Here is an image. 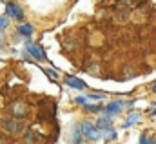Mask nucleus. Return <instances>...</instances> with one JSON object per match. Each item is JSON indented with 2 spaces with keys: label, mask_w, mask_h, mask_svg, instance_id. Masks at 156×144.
<instances>
[{
  "label": "nucleus",
  "mask_w": 156,
  "mask_h": 144,
  "mask_svg": "<svg viewBox=\"0 0 156 144\" xmlns=\"http://www.w3.org/2000/svg\"><path fill=\"white\" fill-rule=\"evenodd\" d=\"M11 113H13V119L24 120L27 117V104L26 102H15L13 108H11Z\"/></svg>",
  "instance_id": "obj_6"
},
{
  "label": "nucleus",
  "mask_w": 156,
  "mask_h": 144,
  "mask_svg": "<svg viewBox=\"0 0 156 144\" xmlns=\"http://www.w3.org/2000/svg\"><path fill=\"white\" fill-rule=\"evenodd\" d=\"M104 97H105V93H89V95H87V100H89V99H94V100H102Z\"/></svg>",
  "instance_id": "obj_17"
},
{
  "label": "nucleus",
  "mask_w": 156,
  "mask_h": 144,
  "mask_svg": "<svg viewBox=\"0 0 156 144\" xmlns=\"http://www.w3.org/2000/svg\"><path fill=\"white\" fill-rule=\"evenodd\" d=\"M140 144H153V139H149L147 135H142L140 137Z\"/></svg>",
  "instance_id": "obj_18"
},
{
  "label": "nucleus",
  "mask_w": 156,
  "mask_h": 144,
  "mask_svg": "<svg viewBox=\"0 0 156 144\" xmlns=\"http://www.w3.org/2000/svg\"><path fill=\"white\" fill-rule=\"evenodd\" d=\"M5 13H7V17H11L15 20H24V11L16 2H7L5 4Z\"/></svg>",
  "instance_id": "obj_4"
},
{
  "label": "nucleus",
  "mask_w": 156,
  "mask_h": 144,
  "mask_svg": "<svg viewBox=\"0 0 156 144\" xmlns=\"http://www.w3.org/2000/svg\"><path fill=\"white\" fill-rule=\"evenodd\" d=\"M100 131H104V130H109V128H113V119H109V117H100L98 120H96V124H94Z\"/></svg>",
  "instance_id": "obj_9"
},
{
  "label": "nucleus",
  "mask_w": 156,
  "mask_h": 144,
  "mask_svg": "<svg viewBox=\"0 0 156 144\" xmlns=\"http://www.w3.org/2000/svg\"><path fill=\"white\" fill-rule=\"evenodd\" d=\"M0 47H2V46H0Z\"/></svg>",
  "instance_id": "obj_23"
},
{
  "label": "nucleus",
  "mask_w": 156,
  "mask_h": 144,
  "mask_svg": "<svg viewBox=\"0 0 156 144\" xmlns=\"http://www.w3.org/2000/svg\"><path fill=\"white\" fill-rule=\"evenodd\" d=\"M78 126H80V130H82L83 139H87V141H98V139L102 137V131H100L94 124H91V122H80Z\"/></svg>",
  "instance_id": "obj_2"
},
{
  "label": "nucleus",
  "mask_w": 156,
  "mask_h": 144,
  "mask_svg": "<svg viewBox=\"0 0 156 144\" xmlns=\"http://www.w3.org/2000/svg\"><path fill=\"white\" fill-rule=\"evenodd\" d=\"M24 141H26V144H38L40 135L35 130H26V131H24Z\"/></svg>",
  "instance_id": "obj_8"
},
{
  "label": "nucleus",
  "mask_w": 156,
  "mask_h": 144,
  "mask_svg": "<svg viewBox=\"0 0 156 144\" xmlns=\"http://www.w3.org/2000/svg\"><path fill=\"white\" fill-rule=\"evenodd\" d=\"M44 73H45V75L51 78V80H58V73L55 71V70H51V68H45V70H44Z\"/></svg>",
  "instance_id": "obj_15"
},
{
  "label": "nucleus",
  "mask_w": 156,
  "mask_h": 144,
  "mask_svg": "<svg viewBox=\"0 0 156 144\" xmlns=\"http://www.w3.org/2000/svg\"><path fill=\"white\" fill-rule=\"evenodd\" d=\"M102 137H104L105 141H115L118 137V133H116L115 128H109V130H104V131H102Z\"/></svg>",
  "instance_id": "obj_11"
},
{
  "label": "nucleus",
  "mask_w": 156,
  "mask_h": 144,
  "mask_svg": "<svg viewBox=\"0 0 156 144\" xmlns=\"http://www.w3.org/2000/svg\"><path fill=\"white\" fill-rule=\"evenodd\" d=\"M153 144H156V139H153Z\"/></svg>",
  "instance_id": "obj_21"
},
{
  "label": "nucleus",
  "mask_w": 156,
  "mask_h": 144,
  "mask_svg": "<svg viewBox=\"0 0 156 144\" xmlns=\"http://www.w3.org/2000/svg\"><path fill=\"white\" fill-rule=\"evenodd\" d=\"M153 91H154V93H156V84H154V86H153Z\"/></svg>",
  "instance_id": "obj_20"
},
{
  "label": "nucleus",
  "mask_w": 156,
  "mask_h": 144,
  "mask_svg": "<svg viewBox=\"0 0 156 144\" xmlns=\"http://www.w3.org/2000/svg\"><path fill=\"white\" fill-rule=\"evenodd\" d=\"M82 141H83L82 130H80V126H76V128L73 130V141H71V144H82Z\"/></svg>",
  "instance_id": "obj_12"
},
{
  "label": "nucleus",
  "mask_w": 156,
  "mask_h": 144,
  "mask_svg": "<svg viewBox=\"0 0 156 144\" xmlns=\"http://www.w3.org/2000/svg\"><path fill=\"white\" fill-rule=\"evenodd\" d=\"M0 2H2V0H0Z\"/></svg>",
  "instance_id": "obj_22"
},
{
  "label": "nucleus",
  "mask_w": 156,
  "mask_h": 144,
  "mask_svg": "<svg viewBox=\"0 0 156 144\" xmlns=\"http://www.w3.org/2000/svg\"><path fill=\"white\" fill-rule=\"evenodd\" d=\"M18 35L29 38V36L33 35V26H31V24H22V26H18Z\"/></svg>",
  "instance_id": "obj_10"
},
{
  "label": "nucleus",
  "mask_w": 156,
  "mask_h": 144,
  "mask_svg": "<svg viewBox=\"0 0 156 144\" xmlns=\"http://www.w3.org/2000/svg\"><path fill=\"white\" fill-rule=\"evenodd\" d=\"M83 108H85V111H89V113H100L104 109V106H102V102H98V104H89L87 102Z\"/></svg>",
  "instance_id": "obj_14"
},
{
  "label": "nucleus",
  "mask_w": 156,
  "mask_h": 144,
  "mask_svg": "<svg viewBox=\"0 0 156 144\" xmlns=\"http://www.w3.org/2000/svg\"><path fill=\"white\" fill-rule=\"evenodd\" d=\"M64 84L69 86V88H73V89H85L87 88V84L83 80H80V78L73 77V75H66L64 77Z\"/></svg>",
  "instance_id": "obj_7"
},
{
  "label": "nucleus",
  "mask_w": 156,
  "mask_h": 144,
  "mask_svg": "<svg viewBox=\"0 0 156 144\" xmlns=\"http://www.w3.org/2000/svg\"><path fill=\"white\" fill-rule=\"evenodd\" d=\"M138 119H140V113H131V117H127V120L123 122V126H122V128H123V130H127L129 126H133L134 122H138Z\"/></svg>",
  "instance_id": "obj_13"
},
{
  "label": "nucleus",
  "mask_w": 156,
  "mask_h": 144,
  "mask_svg": "<svg viewBox=\"0 0 156 144\" xmlns=\"http://www.w3.org/2000/svg\"><path fill=\"white\" fill-rule=\"evenodd\" d=\"M122 108H123V102H122V100H113V102H109L102 111H104V117L113 119L115 115H118V113L122 111Z\"/></svg>",
  "instance_id": "obj_5"
},
{
  "label": "nucleus",
  "mask_w": 156,
  "mask_h": 144,
  "mask_svg": "<svg viewBox=\"0 0 156 144\" xmlns=\"http://www.w3.org/2000/svg\"><path fill=\"white\" fill-rule=\"evenodd\" d=\"M7 28H9V18L7 17H0V31H4Z\"/></svg>",
  "instance_id": "obj_16"
},
{
  "label": "nucleus",
  "mask_w": 156,
  "mask_h": 144,
  "mask_svg": "<svg viewBox=\"0 0 156 144\" xmlns=\"http://www.w3.org/2000/svg\"><path fill=\"white\" fill-rule=\"evenodd\" d=\"M26 53H27L29 57L37 59V60H45V59H47L45 53H44V49L40 47L38 44L31 42V40H26Z\"/></svg>",
  "instance_id": "obj_3"
},
{
  "label": "nucleus",
  "mask_w": 156,
  "mask_h": 144,
  "mask_svg": "<svg viewBox=\"0 0 156 144\" xmlns=\"http://www.w3.org/2000/svg\"><path fill=\"white\" fill-rule=\"evenodd\" d=\"M75 102H76V104H82V106H85V104H87V97H76Z\"/></svg>",
  "instance_id": "obj_19"
},
{
  "label": "nucleus",
  "mask_w": 156,
  "mask_h": 144,
  "mask_svg": "<svg viewBox=\"0 0 156 144\" xmlns=\"http://www.w3.org/2000/svg\"><path fill=\"white\" fill-rule=\"evenodd\" d=\"M2 130L7 135H20V133L26 131V122L18 120V119H7V120L2 122Z\"/></svg>",
  "instance_id": "obj_1"
}]
</instances>
